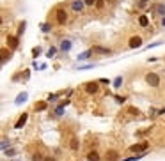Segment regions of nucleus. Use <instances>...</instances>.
Wrapping results in <instances>:
<instances>
[{
  "label": "nucleus",
  "mask_w": 165,
  "mask_h": 161,
  "mask_svg": "<svg viewBox=\"0 0 165 161\" xmlns=\"http://www.w3.org/2000/svg\"><path fill=\"white\" fill-rule=\"evenodd\" d=\"M144 80H146V85H149L151 89H158V87L162 85V78H160V74H158V73H155V71L146 73Z\"/></svg>",
  "instance_id": "1"
},
{
  "label": "nucleus",
  "mask_w": 165,
  "mask_h": 161,
  "mask_svg": "<svg viewBox=\"0 0 165 161\" xmlns=\"http://www.w3.org/2000/svg\"><path fill=\"white\" fill-rule=\"evenodd\" d=\"M53 16H55L57 25H66L69 21V14H68V11L64 9V7H57V9L53 11Z\"/></svg>",
  "instance_id": "2"
},
{
  "label": "nucleus",
  "mask_w": 165,
  "mask_h": 161,
  "mask_svg": "<svg viewBox=\"0 0 165 161\" xmlns=\"http://www.w3.org/2000/svg\"><path fill=\"white\" fill-rule=\"evenodd\" d=\"M83 91H85V94H89V96H96V94H100V91H101V85L98 83V80L96 81H85L83 83Z\"/></svg>",
  "instance_id": "3"
},
{
  "label": "nucleus",
  "mask_w": 165,
  "mask_h": 161,
  "mask_svg": "<svg viewBox=\"0 0 165 161\" xmlns=\"http://www.w3.org/2000/svg\"><path fill=\"white\" fill-rule=\"evenodd\" d=\"M149 149V142L147 140H142V142H137V143H133V145H130V149L128 151L133 152V154H139V152H144Z\"/></svg>",
  "instance_id": "4"
},
{
  "label": "nucleus",
  "mask_w": 165,
  "mask_h": 161,
  "mask_svg": "<svg viewBox=\"0 0 165 161\" xmlns=\"http://www.w3.org/2000/svg\"><path fill=\"white\" fill-rule=\"evenodd\" d=\"M149 12H151L153 16H160V18H163V16H165V4H162V2L153 4V5L149 7Z\"/></svg>",
  "instance_id": "5"
},
{
  "label": "nucleus",
  "mask_w": 165,
  "mask_h": 161,
  "mask_svg": "<svg viewBox=\"0 0 165 161\" xmlns=\"http://www.w3.org/2000/svg\"><path fill=\"white\" fill-rule=\"evenodd\" d=\"M142 43H144V39L140 36H132L128 39V48L130 50H139V48H142Z\"/></svg>",
  "instance_id": "6"
},
{
  "label": "nucleus",
  "mask_w": 165,
  "mask_h": 161,
  "mask_svg": "<svg viewBox=\"0 0 165 161\" xmlns=\"http://www.w3.org/2000/svg\"><path fill=\"white\" fill-rule=\"evenodd\" d=\"M5 41H7V48H9L11 51L18 50V46H20V37H18V36H12V34H9V36L5 37Z\"/></svg>",
  "instance_id": "7"
},
{
  "label": "nucleus",
  "mask_w": 165,
  "mask_h": 161,
  "mask_svg": "<svg viewBox=\"0 0 165 161\" xmlns=\"http://www.w3.org/2000/svg\"><path fill=\"white\" fill-rule=\"evenodd\" d=\"M105 161H121V152L117 151V149H107Z\"/></svg>",
  "instance_id": "8"
},
{
  "label": "nucleus",
  "mask_w": 165,
  "mask_h": 161,
  "mask_svg": "<svg viewBox=\"0 0 165 161\" xmlns=\"http://www.w3.org/2000/svg\"><path fill=\"white\" fill-rule=\"evenodd\" d=\"M11 59H12V51L9 48H0V66L5 64V62H9Z\"/></svg>",
  "instance_id": "9"
},
{
  "label": "nucleus",
  "mask_w": 165,
  "mask_h": 161,
  "mask_svg": "<svg viewBox=\"0 0 165 161\" xmlns=\"http://www.w3.org/2000/svg\"><path fill=\"white\" fill-rule=\"evenodd\" d=\"M27 121H29V113H27V111H23L20 117H18V121L14 122V129H21V128H25Z\"/></svg>",
  "instance_id": "10"
},
{
  "label": "nucleus",
  "mask_w": 165,
  "mask_h": 161,
  "mask_svg": "<svg viewBox=\"0 0 165 161\" xmlns=\"http://www.w3.org/2000/svg\"><path fill=\"white\" fill-rule=\"evenodd\" d=\"M69 7H71L73 12H82V11L85 9L83 0H71V2H69Z\"/></svg>",
  "instance_id": "11"
},
{
  "label": "nucleus",
  "mask_w": 165,
  "mask_h": 161,
  "mask_svg": "<svg viewBox=\"0 0 165 161\" xmlns=\"http://www.w3.org/2000/svg\"><path fill=\"white\" fill-rule=\"evenodd\" d=\"M91 50H93V53H96V55H114V50L103 48V46H93Z\"/></svg>",
  "instance_id": "12"
},
{
  "label": "nucleus",
  "mask_w": 165,
  "mask_h": 161,
  "mask_svg": "<svg viewBox=\"0 0 165 161\" xmlns=\"http://www.w3.org/2000/svg\"><path fill=\"white\" fill-rule=\"evenodd\" d=\"M85 159H87V161H101V154L96 151V149H91V151L87 152Z\"/></svg>",
  "instance_id": "13"
},
{
  "label": "nucleus",
  "mask_w": 165,
  "mask_h": 161,
  "mask_svg": "<svg viewBox=\"0 0 165 161\" xmlns=\"http://www.w3.org/2000/svg\"><path fill=\"white\" fill-rule=\"evenodd\" d=\"M73 48V43L69 39H62L61 41V44H59V50L61 51H64V53H68V51Z\"/></svg>",
  "instance_id": "14"
},
{
  "label": "nucleus",
  "mask_w": 165,
  "mask_h": 161,
  "mask_svg": "<svg viewBox=\"0 0 165 161\" xmlns=\"http://www.w3.org/2000/svg\"><path fill=\"white\" fill-rule=\"evenodd\" d=\"M29 99V92H20V94H18V96H16V99H14V104H16V106H20V104H23V103H25V101Z\"/></svg>",
  "instance_id": "15"
},
{
  "label": "nucleus",
  "mask_w": 165,
  "mask_h": 161,
  "mask_svg": "<svg viewBox=\"0 0 165 161\" xmlns=\"http://www.w3.org/2000/svg\"><path fill=\"white\" fill-rule=\"evenodd\" d=\"M94 53H93V50H85V51H82L78 57H76V60L78 62H83V60H89L91 57H93Z\"/></svg>",
  "instance_id": "16"
},
{
  "label": "nucleus",
  "mask_w": 165,
  "mask_h": 161,
  "mask_svg": "<svg viewBox=\"0 0 165 161\" xmlns=\"http://www.w3.org/2000/svg\"><path fill=\"white\" fill-rule=\"evenodd\" d=\"M34 110L36 111H46L48 110V101H37L34 104Z\"/></svg>",
  "instance_id": "17"
},
{
  "label": "nucleus",
  "mask_w": 165,
  "mask_h": 161,
  "mask_svg": "<svg viewBox=\"0 0 165 161\" xmlns=\"http://www.w3.org/2000/svg\"><path fill=\"white\" fill-rule=\"evenodd\" d=\"M123 83H124V78L119 74V76H115V78L112 80V83H110V85H112L114 89L117 91V89H121V87H123Z\"/></svg>",
  "instance_id": "18"
},
{
  "label": "nucleus",
  "mask_w": 165,
  "mask_h": 161,
  "mask_svg": "<svg viewBox=\"0 0 165 161\" xmlns=\"http://www.w3.org/2000/svg\"><path fill=\"white\" fill-rule=\"evenodd\" d=\"M137 21H139V25H140L142 29H147V27H149V16H147V14H140Z\"/></svg>",
  "instance_id": "19"
},
{
  "label": "nucleus",
  "mask_w": 165,
  "mask_h": 161,
  "mask_svg": "<svg viewBox=\"0 0 165 161\" xmlns=\"http://www.w3.org/2000/svg\"><path fill=\"white\" fill-rule=\"evenodd\" d=\"M69 149H71L73 152H76L80 149V142H78L76 136H71V140H69Z\"/></svg>",
  "instance_id": "20"
},
{
  "label": "nucleus",
  "mask_w": 165,
  "mask_h": 161,
  "mask_svg": "<svg viewBox=\"0 0 165 161\" xmlns=\"http://www.w3.org/2000/svg\"><path fill=\"white\" fill-rule=\"evenodd\" d=\"M62 96V92H53V94H48V98H46V101L48 103H55V101L59 99Z\"/></svg>",
  "instance_id": "21"
},
{
  "label": "nucleus",
  "mask_w": 165,
  "mask_h": 161,
  "mask_svg": "<svg viewBox=\"0 0 165 161\" xmlns=\"http://www.w3.org/2000/svg\"><path fill=\"white\" fill-rule=\"evenodd\" d=\"M41 32L43 34H48V32H52V23H41Z\"/></svg>",
  "instance_id": "22"
},
{
  "label": "nucleus",
  "mask_w": 165,
  "mask_h": 161,
  "mask_svg": "<svg viewBox=\"0 0 165 161\" xmlns=\"http://www.w3.org/2000/svg\"><path fill=\"white\" fill-rule=\"evenodd\" d=\"M128 113H130V115H132V117H139V113H140V110H139V108H135V106H128Z\"/></svg>",
  "instance_id": "23"
},
{
  "label": "nucleus",
  "mask_w": 165,
  "mask_h": 161,
  "mask_svg": "<svg viewBox=\"0 0 165 161\" xmlns=\"http://www.w3.org/2000/svg\"><path fill=\"white\" fill-rule=\"evenodd\" d=\"M25 27H27V21H21L20 27H18V32H16V36H18V37H21V36H23V32H25Z\"/></svg>",
  "instance_id": "24"
},
{
  "label": "nucleus",
  "mask_w": 165,
  "mask_h": 161,
  "mask_svg": "<svg viewBox=\"0 0 165 161\" xmlns=\"http://www.w3.org/2000/svg\"><path fill=\"white\" fill-rule=\"evenodd\" d=\"M4 154H5L7 158H12V156H16V149H14V147H7V149L4 151Z\"/></svg>",
  "instance_id": "25"
},
{
  "label": "nucleus",
  "mask_w": 165,
  "mask_h": 161,
  "mask_svg": "<svg viewBox=\"0 0 165 161\" xmlns=\"http://www.w3.org/2000/svg\"><path fill=\"white\" fill-rule=\"evenodd\" d=\"M7 147H11V140H0V151H5Z\"/></svg>",
  "instance_id": "26"
},
{
  "label": "nucleus",
  "mask_w": 165,
  "mask_h": 161,
  "mask_svg": "<svg viewBox=\"0 0 165 161\" xmlns=\"http://www.w3.org/2000/svg\"><path fill=\"white\" fill-rule=\"evenodd\" d=\"M114 99H115V103H117V104H124V103H126V99H128V96H114Z\"/></svg>",
  "instance_id": "27"
},
{
  "label": "nucleus",
  "mask_w": 165,
  "mask_h": 161,
  "mask_svg": "<svg viewBox=\"0 0 165 161\" xmlns=\"http://www.w3.org/2000/svg\"><path fill=\"white\" fill-rule=\"evenodd\" d=\"M64 108H66V106L59 104V106L55 108V111H53V113H55V117H62V115H64Z\"/></svg>",
  "instance_id": "28"
},
{
  "label": "nucleus",
  "mask_w": 165,
  "mask_h": 161,
  "mask_svg": "<svg viewBox=\"0 0 165 161\" xmlns=\"http://www.w3.org/2000/svg\"><path fill=\"white\" fill-rule=\"evenodd\" d=\"M41 46H36V48H32V57H34V59H37V57H39V55H41Z\"/></svg>",
  "instance_id": "29"
},
{
  "label": "nucleus",
  "mask_w": 165,
  "mask_h": 161,
  "mask_svg": "<svg viewBox=\"0 0 165 161\" xmlns=\"http://www.w3.org/2000/svg\"><path fill=\"white\" fill-rule=\"evenodd\" d=\"M43 158H44V156H43L41 152H34L30 159H32V161H43Z\"/></svg>",
  "instance_id": "30"
},
{
  "label": "nucleus",
  "mask_w": 165,
  "mask_h": 161,
  "mask_svg": "<svg viewBox=\"0 0 165 161\" xmlns=\"http://www.w3.org/2000/svg\"><path fill=\"white\" fill-rule=\"evenodd\" d=\"M94 7L98 11H101L105 7V0H96V2H94Z\"/></svg>",
  "instance_id": "31"
},
{
  "label": "nucleus",
  "mask_w": 165,
  "mask_h": 161,
  "mask_svg": "<svg viewBox=\"0 0 165 161\" xmlns=\"http://www.w3.org/2000/svg\"><path fill=\"white\" fill-rule=\"evenodd\" d=\"M55 53H57V48H55V46H52L50 50L46 51V57H48V59H52V57H55Z\"/></svg>",
  "instance_id": "32"
},
{
  "label": "nucleus",
  "mask_w": 165,
  "mask_h": 161,
  "mask_svg": "<svg viewBox=\"0 0 165 161\" xmlns=\"http://www.w3.org/2000/svg\"><path fill=\"white\" fill-rule=\"evenodd\" d=\"M29 78H30V71H29V69H25V73H21V80H23V81H27Z\"/></svg>",
  "instance_id": "33"
},
{
  "label": "nucleus",
  "mask_w": 165,
  "mask_h": 161,
  "mask_svg": "<svg viewBox=\"0 0 165 161\" xmlns=\"http://www.w3.org/2000/svg\"><path fill=\"white\" fill-rule=\"evenodd\" d=\"M149 2H151V0H139V4H137V5H139V9H142V7H146Z\"/></svg>",
  "instance_id": "34"
},
{
  "label": "nucleus",
  "mask_w": 165,
  "mask_h": 161,
  "mask_svg": "<svg viewBox=\"0 0 165 161\" xmlns=\"http://www.w3.org/2000/svg\"><path fill=\"white\" fill-rule=\"evenodd\" d=\"M94 66H96V64H85V66H80L78 69H80V71H85V69H93Z\"/></svg>",
  "instance_id": "35"
},
{
  "label": "nucleus",
  "mask_w": 165,
  "mask_h": 161,
  "mask_svg": "<svg viewBox=\"0 0 165 161\" xmlns=\"http://www.w3.org/2000/svg\"><path fill=\"white\" fill-rule=\"evenodd\" d=\"M94 2L96 0H83V5L85 7H94Z\"/></svg>",
  "instance_id": "36"
},
{
  "label": "nucleus",
  "mask_w": 165,
  "mask_h": 161,
  "mask_svg": "<svg viewBox=\"0 0 165 161\" xmlns=\"http://www.w3.org/2000/svg\"><path fill=\"white\" fill-rule=\"evenodd\" d=\"M98 83H103V85H110V83H112V80H108V78H100V80H98Z\"/></svg>",
  "instance_id": "37"
},
{
  "label": "nucleus",
  "mask_w": 165,
  "mask_h": 161,
  "mask_svg": "<svg viewBox=\"0 0 165 161\" xmlns=\"http://www.w3.org/2000/svg\"><path fill=\"white\" fill-rule=\"evenodd\" d=\"M160 44H162V41H158V43H151V44H149V46H146V48L149 50V48H155V46H160Z\"/></svg>",
  "instance_id": "38"
},
{
  "label": "nucleus",
  "mask_w": 165,
  "mask_h": 161,
  "mask_svg": "<svg viewBox=\"0 0 165 161\" xmlns=\"http://www.w3.org/2000/svg\"><path fill=\"white\" fill-rule=\"evenodd\" d=\"M43 161H57V159H55V156H44Z\"/></svg>",
  "instance_id": "39"
},
{
  "label": "nucleus",
  "mask_w": 165,
  "mask_h": 161,
  "mask_svg": "<svg viewBox=\"0 0 165 161\" xmlns=\"http://www.w3.org/2000/svg\"><path fill=\"white\" fill-rule=\"evenodd\" d=\"M156 115H165V108H160V110H156Z\"/></svg>",
  "instance_id": "40"
},
{
  "label": "nucleus",
  "mask_w": 165,
  "mask_h": 161,
  "mask_svg": "<svg viewBox=\"0 0 165 161\" xmlns=\"http://www.w3.org/2000/svg\"><path fill=\"white\" fill-rule=\"evenodd\" d=\"M69 103H71V101H69V99H64V101H62V103H61V104H62V106H68Z\"/></svg>",
  "instance_id": "41"
},
{
  "label": "nucleus",
  "mask_w": 165,
  "mask_h": 161,
  "mask_svg": "<svg viewBox=\"0 0 165 161\" xmlns=\"http://www.w3.org/2000/svg\"><path fill=\"white\" fill-rule=\"evenodd\" d=\"M32 67H34V69H39V64L34 60V62H32Z\"/></svg>",
  "instance_id": "42"
},
{
  "label": "nucleus",
  "mask_w": 165,
  "mask_h": 161,
  "mask_svg": "<svg viewBox=\"0 0 165 161\" xmlns=\"http://www.w3.org/2000/svg\"><path fill=\"white\" fill-rule=\"evenodd\" d=\"M2 25H4V18H2V16H0V27H2Z\"/></svg>",
  "instance_id": "43"
},
{
  "label": "nucleus",
  "mask_w": 165,
  "mask_h": 161,
  "mask_svg": "<svg viewBox=\"0 0 165 161\" xmlns=\"http://www.w3.org/2000/svg\"><path fill=\"white\" fill-rule=\"evenodd\" d=\"M162 25H163V27H165V16H163V18H162Z\"/></svg>",
  "instance_id": "44"
}]
</instances>
